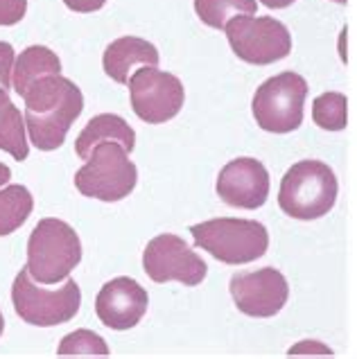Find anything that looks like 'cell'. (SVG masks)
<instances>
[{
	"label": "cell",
	"mask_w": 357,
	"mask_h": 359,
	"mask_svg": "<svg viewBox=\"0 0 357 359\" xmlns=\"http://www.w3.org/2000/svg\"><path fill=\"white\" fill-rule=\"evenodd\" d=\"M64 5L77 14H90V12H97V9L105 7L107 0H64Z\"/></svg>",
	"instance_id": "24"
},
{
	"label": "cell",
	"mask_w": 357,
	"mask_h": 359,
	"mask_svg": "<svg viewBox=\"0 0 357 359\" xmlns=\"http://www.w3.org/2000/svg\"><path fill=\"white\" fill-rule=\"evenodd\" d=\"M0 149L16 161H25L29 154L25 118L14 107L5 88H0Z\"/></svg>",
	"instance_id": "17"
},
{
	"label": "cell",
	"mask_w": 357,
	"mask_h": 359,
	"mask_svg": "<svg viewBox=\"0 0 357 359\" xmlns=\"http://www.w3.org/2000/svg\"><path fill=\"white\" fill-rule=\"evenodd\" d=\"M149 305L147 290L127 276L109 280L95 299L97 319L111 330H131L140 323Z\"/></svg>",
	"instance_id": "13"
},
{
	"label": "cell",
	"mask_w": 357,
	"mask_h": 359,
	"mask_svg": "<svg viewBox=\"0 0 357 359\" xmlns=\"http://www.w3.org/2000/svg\"><path fill=\"white\" fill-rule=\"evenodd\" d=\"M59 355H109V346L102 339L100 334L90 332V330H77L70 332L61 339L59 346Z\"/></svg>",
	"instance_id": "21"
},
{
	"label": "cell",
	"mask_w": 357,
	"mask_h": 359,
	"mask_svg": "<svg viewBox=\"0 0 357 359\" xmlns=\"http://www.w3.org/2000/svg\"><path fill=\"white\" fill-rule=\"evenodd\" d=\"M3 330H5V319H3V312H0V337H3Z\"/></svg>",
	"instance_id": "27"
},
{
	"label": "cell",
	"mask_w": 357,
	"mask_h": 359,
	"mask_svg": "<svg viewBox=\"0 0 357 359\" xmlns=\"http://www.w3.org/2000/svg\"><path fill=\"white\" fill-rule=\"evenodd\" d=\"M258 9L256 0H195V12L203 25L224 29L233 16H253Z\"/></svg>",
	"instance_id": "19"
},
{
	"label": "cell",
	"mask_w": 357,
	"mask_h": 359,
	"mask_svg": "<svg viewBox=\"0 0 357 359\" xmlns=\"http://www.w3.org/2000/svg\"><path fill=\"white\" fill-rule=\"evenodd\" d=\"M12 303L25 323L53 327L75 319L81 305V292L73 278H66L59 290H43L29 276L27 266H23L12 285Z\"/></svg>",
	"instance_id": "6"
},
{
	"label": "cell",
	"mask_w": 357,
	"mask_h": 359,
	"mask_svg": "<svg viewBox=\"0 0 357 359\" xmlns=\"http://www.w3.org/2000/svg\"><path fill=\"white\" fill-rule=\"evenodd\" d=\"M32 208L34 199L25 186H7L0 190V238L23 226Z\"/></svg>",
	"instance_id": "18"
},
{
	"label": "cell",
	"mask_w": 357,
	"mask_h": 359,
	"mask_svg": "<svg viewBox=\"0 0 357 359\" xmlns=\"http://www.w3.org/2000/svg\"><path fill=\"white\" fill-rule=\"evenodd\" d=\"M337 190V177L328 163L301 161L285 172L278 190V206L292 219H319L332 210Z\"/></svg>",
	"instance_id": "2"
},
{
	"label": "cell",
	"mask_w": 357,
	"mask_h": 359,
	"mask_svg": "<svg viewBox=\"0 0 357 359\" xmlns=\"http://www.w3.org/2000/svg\"><path fill=\"white\" fill-rule=\"evenodd\" d=\"M217 194L233 208H262L269 197V172L258 158L242 156L231 161L217 177Z\"/></svg>",
	"instance_id": "12"
},
{
	"label": "cell",
	"mask_w": 357,
	"mask_h": 359,
	"mask_svg": "<svg viewBox=\"0 0 357 359\" xmlns=\"http://www.w3.org/2000/svg\"><path fill=\"white\" fill-rule=\"evenodd\" d=\"M102 140H114V142H120L122 147H125L129 154L134 151L136 147V133L134 129L129 127V122L120 116H114V114H102V116H95L86 122L84 131L79 133L77 140H75V151L79 158H88V154L93 151V147Z\"/></svg>",
	"instance_id": "15"
},
{
	"label": "cell",
	"mask_w": 357,
	"mask_h": 359,
	"mask_svg": "<svg viewBox=\"0 0 357 359\" xmlns=\"http://www.w3.org/2000/svg\"><path fill=\"white\" fill-rule=\"evenodd\" d=\"M46 75H61L59 57L46 46H29L14 61L12 86L16 93L23 97L25 90L32 86L36 79L46 77Z\"/></svg>",
	"instance_id": "16"
},
{
	"label": "cell",
	"mask_w": 357,
	"mask_h": 359,
	"mask_svg": "<svg viewBox=\"0 0 357 359\" xmlns=\"http://www.w3.org/2000/svg\"><path fill=\"white\" fill-rule=\"evenodd\" d=\"M142 266L154 283L177 280L197 287L208 273V266L179 235L163 233L151 240L142 251Z\"/></svg>",
	"instance_id": "10"
},
{
	"label": "cell",
	"mask_w": 357,
	"mask_h": 359,
	"mask_svg": "<svg viewBox=\"0 0 357 359\" xmlns=\"http://www.w3.org/2000/svg\"><path fill=\"white\" fill-rule=\"evenodd\" d=\"M260 3L264 7H269V9H285V7H290L292 3H297V0H260Z\"/></svg>",
	"instance_id": "25"
},
{
	"label": "cell",
	"mask_w": 357,
	"mask_h": 359,
	"mask_svg": "<svg viewBox=\"0 0 357 359\" xmlns=\"http://www.w3.org/2000/svg\"><path fill=\"white\" fill-rule=\"evenodd\" d=\"M312 120L325 131H342L349 122V100L342 93H321L312 102Z\"/></svg>",
	"instance_id": "20"
},
{
	"label": "cell",
	"mask_w": 357,
	"mask_h": 359,
	"mask_svg": "<svg viewBox=\"0 0 357 359\" xmlns=\"http://www.w3.org/2000/svg\"><path fill=\"white\" fill-rule=\"evenodd\" d=\"M308 81L299 73L285 70L262 81L251 102L258 127L269 133H290L301 127Z\"/></svg>",
	"instance_id": "7"
},
{
	"label": "cell",
	"mask_w": 357,
	"mask_h": 359,
	"mask_svg": "<svg viewBox=\"0 0 357 359\" xmlns=\"http://www.w3.org/2000/svg\"><path fill=\"white\" fill-rule=\"evenodd\" d=\"M229 292L238 310L256 319H269L278 314L290 299V285L274 266L236 273L229 283Z\"/></svg>",
	"instance_id": "11"
},
{
	"label": "cell",
	"mask_w": 357,
	"mask_h": 359,
	"mask_svg": "<svg viewBox=\"0 0 357 359\" xmlns=\"http://www.w3.org/2000/svg\"><path fill=\"white\" fill-rule=\"evenodd\" d=\"M127 86L131 109L147 125H163L177 118L183 109L186 90H183L181 79L166 70L142 66L136 73H131Z\"/></svg>",
	"instance_id": "9"
},
{
	"label": "cell",
	"mask_w": 357,
	"mask_h": 359,
	"mask_svg": "<svg viewBox=\"0 0 357 359\" xmlns=\"http://www.w3.org/2000/svg\"><path fill=\"white\" fill-rule=\"evenodd\" d=\"M335 3H339V5H346V3H349V0H335Z\"/></svg>",
	"instance_id": "28"
},
{
	"label": "cell",
	"mask_w": 357,
	"mask_h": 359,
	"mask_svg": "<svg viewBox=\"0 0 357 359\" xmlns=\"http://www.w3.org/2000/svg\"><path fill=\"white\" fill-rule=\"evenodd\" d=\"M16 53L7 41H0V88L9 90L12 86V70H14Z\"/></svg>",
	"instance_id": "23"
},
{
	"label": "cell",
	"mask_w": 357,
	"mask_h": 359,
	"mask_svg": "<svg viewBox=\"0 0 357 359\" xmlns=\"http://www.w3.org/2000/svg\"><path fill=\"white\" fill-rule=\"evenodd\" d=\"M138 170L129 151L114 140H102L88 154L86 165L75 174V188L90 199L120 201L136 188Z\"/></svg>",
	"instance_id": "5"
},
{
	"label": "cell",
	"mask_w": 357,
	"mask_h": 359,
	"mask_svg": "<svg viewBox=\"0 0 357 359\" xmlns=\"http://www.w3.org/2000/svg\"><path fill=\"white\" fill-rule=\"evenodd\" d=\"M27 12V0H0V25L9 27L23 20Z\"/></svg>",
	"instance_id": "22"
},
{
	"label": "cell",
	"mask_w": 357,
	"mask_h": 359,
	"mask_svg": "<svg viewBox=\"0 0 357 359\" xmlns=\"http://www.w3.org/2000/svg\"><path fill=\"white\" fill-rule=\"evenodd\" d=\"M192 240L224 264H247L269 249V233L260 222L220 217L190 226Z\"/></svg>",
	"instance_id": "4"
},
{
	"label": "cell",
	"mask_w": 357,
	"mask_h": 359,
	"mask_svg": "<svg viewBox=\"0 0 357 359\" xmlns=\"http://www.w3.org/2000/svg\"><path fill=\"white\" fill-rule=\"evenodd\" d=\"M81 262V242L70 224L48 217L41 219L27 240V271L41 285L66 280Z\"/></svg>",
	"instance_id": "3"
},
{
	"label": "cell",
	"mask_w": 357,
	"mask_h": 359,
	"mask_svg": "<svg viewBox=\"0 0 357 359\" xmlns=\"http://www.w3.org/2000/svg\"><path fill=\"white\" fill-rule=\"evenodd\" d=\"M161 55L159 50L145 39L138 36H120L114 43H109L105 55H102V68L105 73L118 81V84H127L131 77V70L136 66H151L159 68Z\"/></svg>",
	"instance_id": "14"
},
{
	"label": "cell",
	"mask_w": 357,
	"mask_h": 359,
	"mask_svg": "<svg viewBox=\"0 0 357 359\" xmlns=\"http://www.w3.org/2000/svg\"><path fill=\"white\" fill-rule=\"evenodd\" d=\"M231 50L253 66H269L292 53L290 29L271 16H233L227 25Z\"/></svg>",
	"instance_id": "8"
},
{
	"label": "cell",
	"mask_w": 357,
	"mask_h": 359,
	"mask_svg": "<svg viewBox=\"0 0 357 359\" xmlns=\"http://www.w3.org/2000/svg\"><path fill=\"white\" fill-rule=\"evenodd\" d=\"M25 129L29 142L41 151L64 145L68 129L84 109L79 86L64 75H46L25 90Z\"/></svg>",
	"instance_id": "1"
},
{
	"label": "cell",
	"mask_w": 357,
	"mask_h": 359,
	"mask_svg": "<svg viewBox=\"0 0 357 359\" xmlns=\"http://www.w3.org/2000/svg\"><path fill=\"white\" fill-rule=\"evenodd\" d=\"M12 179V170H9L5 163H0V188L7 186V181Z\"/></svg>",
	"instance_id": "26"
}]
</instances>
